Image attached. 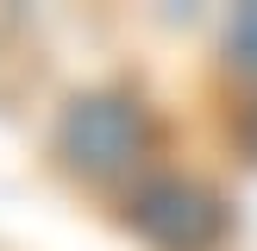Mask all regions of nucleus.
I'll use <instances>...</instances> for the list:
<instances>
[{
	"mask_svg": "<svg viewBox=\"0 0 257 251\" xmlns=\"http://www.w3.org/2000/svg\"><path fill=\"white\" fill-rule=\"evenodd\" d=\"M125 226L157 251H213L232 232V213L195 176H145L125 201Z\"/></svg>",
	"mask_w": 257,
	"mask_h": 251,
	"instance_id": "obj_2",
	"label": "nucleus"
},
{
	"mask_svg": "<svg viewBox=\"0 0 257 251\" xmlns=\"http://www.w3.org/2000/svg\"><path fill=\"white\" fill-rule=\"evenodd\" d=\"M238 145H245V157L257 163V100H251L245 113H238Z\"/></svg>",
	"mask_w": 257,
	"mask_h": 251,
	"instance_id": "obj_4",
	"label": "nucleus"
},
{
	"mask_svg": "<svg viewBox=\"0 0 257 251\" xmlns=\"http://www.w3.org/2000/svg\"><path fill=\"white\" fill-rule=\"evenodd\" d=\"M226 57H232L245 75H257V7H245L232 19V32H226Z\"/></svg>",
	"mask_w": 257,
	"mask_h": 251,
	"instance_id": "obj_3",
	"label": "nucleus"
},
{
	"mask_svg": "<svg viewBox=\"0 0 257 251\" xmlns=\"http://www.w3.org/2000/svg\"><path fill=\"white\" fill-rule=\"evenodd\" d=\"M157 145V119L138 94H119V88H94V94H75L63 107L57 126V151L69 170L82 176H125L151 157Z\"/></svg>",
	"mask_w": 257,
	"mask_h": 251,
	"instance_id": "obj_1",
	"label": "nucleus"
}]
</instances>
